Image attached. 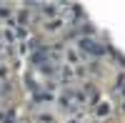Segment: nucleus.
Listing matches in <instances>:
<instances>
[{"label":"nucleus","mask_w":125,"mask_h":123,"mask_svg":"<svg viewBox=\"0 0 125 123\" xmlns=\"http://www.w3.org/2000/svg\"><path fill=\"white\" fill-rule=\"evenodd\" d=\"M80 48L85 50V53H90V55H103V53H105V48H103L100 43H95V40H90V38H83Z\"/></svg>","instance_id":"f257e3e1"},{"label":"nucleus","mask_w":125,"mask_h":123,"mask_svg":"<svg viewBox=\"0 0 125 123\" xmlns=\"http://www.w3.org/2000/svg\"><path fill=\"white\" fill-rule=\"evenodd\" d=\"M95 113H98V116H108V113H110V106H108V103H100Z\"/></svg>","instance_id":"f03ea898"},{"label":"nucleus","mask_w":125,"mask_h":123,"mask_svg":"<svg viewBox=\"0 0 125 123\" xmlns=\"http://www.w3.org/2000/svg\"><path fill=\"white\" fill-rule=\"evenodd\" d=\"M123 96H125V86H123Z\"/></svg>","instance_id":"7ed1b4c3"},{"label":"nucleus","mask_w":125,"mask_h":123,"mask_svg":"<svg viewBox=\"0 0 125 123\" xmlns=\"http://www.w3.org/2000/svg\"><path fill=\"white\" fill-rule=\"evenodd\" d=\"M70 123H80V121H70Z\"/></svg>","instance_id":"20e7f679"}]
</instances>
